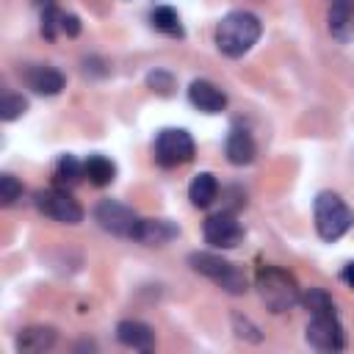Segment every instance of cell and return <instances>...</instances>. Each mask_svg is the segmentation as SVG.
Masks as SVG:
<instances>
[{
  "mask_svg": "<svg viewBox=\"0 0 354 354\" xmlns=\"http://www.w3.org/2000/svg\"><path fill=\"white\" fill-rule=\"evenodd\" d=\"M94 221H97L105 232H111V235L133 238V235H136V227H138V221H141V216H138L133 207H127V205H122V202H116V199H100L97 207H94Z\"/></svg>",
  "mask_w": 354,
  "mask_h": 354,
  "instance_id": "cell-7",
  "label": "cell"
},
{
  "mask_svg": "<svg viewBox=\"0 0 354 354\" xmlns=\"http://www.w3.org/2000/svg\"><path fill=\"white\" fill-rule=\"evenodd\" d=\"M55 329L53 326H25L17 335V351L22 354H41L55 346Z\"/></svg>",
  "mask_w": 354,
  "mask_h": 354,
  "instance_id": "cell-16",
  "label": "cell"
},
{
  "mask_svg": "<svg viewBox=\"0 0 354 354\" xmlns=\"http://www.w3.org/2000/svg\"><path fill=\"white\" fill-rule=\"evenodd\" d=\"M116 340L136 351H152L155 348V329L144 321H119L116 324Z\"/></svg>",
  "mask_w": 354,
  "mask_h": 354,
  "instance_id": "cell-14",
  "label": "cell"
},
{
  "mask_svg": "<svg viewBox=\"0 0 354 354\" xmlns=\"http://www.w3.org/2000/svg\"><path fill=\"white\" fill-rule=\"evenodd\" d=\"M224 152H227V160L232 166H246L254 160L257 155V144L252 138V133L246 127H232L230 136H227V144H224Z\"/></svg>",
  "mask_w": 354,
  "mask_h": 354,
  "instance_id": "cell-15",
  "label": "cell"
},
{
  "mask_svg": "<svg viewBox=\"0 0 354 354\" xmlns=\"http://www.w3.org/2000/svg\"><path fill=\"white\" fill-rule=\"evenodd\" d=\"M304 337L315 351H343L346 348V332L337 321V313L310 315Z\"/></svg>",
  "mask_w": 354,
  "mask_h": 354,
  "instance_id": "cell-8",
  "label": "cell"
},
{
  "mask_svg": "<svg viewBox=\"0 0 354 354\" xmlns=\"http://www.w3.org/2000/svg\"><path fill=\"white\" fill-rule=\"evenodd\" d=\"M61 17H64V11H58V6L41 8V36L47 41H55L58 39V33H61Z\"/></svg>",
  "mask_w": 354,
  "mask_h": 354,
  "instance_id": "cell-23",
  "label": "cell"
},
{
  "mask_svg": "<svg viewBox=\"0 0 354 354\" xmlns=\"http://www.w3.org/2000/svg\"><path fill=\"white\" fill-rule=\"evenodd\" d=\"M354 224V210L343 202L340 194L335 191H321L315 196V230L324 241H337L343 238Z\"/></svg>",
  "mask_w": 354,
  "mask_h": 354,
  "instance_id": "cell-4",
  "label": "cell"
},
{
  "mask_svg": "<svg viewBox=\"0 0 354 354\" xmlns=\"http://www.w3.org/2000/svg\"><path fill=\"white\" fill-rule=\"evenodd\" d=\"M149 22L158 33H166V36H174V39H183L185 30H183V22H180V14L171 8V6H158L152 8L149 14Z\"/></svg>",
  "mask_w": 354,
  "mask_h": 354,
  "instance_id": "cell-20",
  "label": "cell"
},
{
  "mask_svg": "<svg viewBox=\"0 0 354 354\" xmlns=\"http://www.w3.org/2000/svg\"><path fill=\"white\" fill-rule=\"evenodd\" d=\"M61 33L69 36V39H75V36L80 33V19H77L75 14H64V17H61Z\"/></svg>",
  "mask_w": 354,
  "mask_h": 354,
  "instance_id": "cell-26",
  "label": "cell"
},
{
  "mask_svg": "<svg viewBox=\"0 0 354 354\" xmlns=\"http://www.w3.org/2000/svg\"><path fill=\"white\" fill-rule=\"evenodd\" d=\"M33 6L36 8H50V6H55V0H33Z\"/></svg>",
  "mask_w": 354,
  "mask_h": 354,
  "instance_id": "cell-28",
  "label": "cell"
},
{
  "mask_svg": "<svg viewBox=\"0 0 354 354\" xmlns=\"http://www.w3.org/2000/svg\"><path fill=\"white\" fill-rule=\"evenodd\" d=\"M147 86L160 97H171L174 94V75L166 69H155L147 75Z\"/></svg>",
  "mask_w": 354,
  "mask_h": 354,
  "instance_id": "cell-24",
  "label": "cell"
},
{
  "mask_svg": "<svg viewBox=\"0 0 354 354\" xmlns=\"http://www.w3.org/2000/svg\"><path fill=\"white\" fill-rule=\"evenodd\" d=\"M177 235H180V227L169 218H141L138 227H136L133 241H138L144 246H166Z\"/></svg>",
  "mask_w": 354,
  "mask_h": 354,
  "instance_id": "cell-12",
  "label": "cell"
},
{
  "mask_svg": "<svg viewBox=\"0 0 354 354\" xmlns=\"http://www.w3.org/2000/svg\"><path fill=\"white\" fill-rule=\"evenodd\" d=\"M326 25L329 33L337 41H351L354 39V0H326Z\"/></svg>",
  "mask_w": 354,
  "mask_h": 354,
  "instance_id": "cell-11",
  "label": "cell"
},
{
  "mask_svg": "<svg viewBox=\"0 0 354 354\" xmlns=\"http://www.w3.org/2000/svg\"><path fill=\"white\" fill-rule=\"evenodd\" d=\"M22 80H25V86L30 91H36L41 97H55L66 86V77L55 66H47V64H30V66H25L22 69Z\"/></svg>",
  "mask_w": 354,
  "mask_h": 354,
  "instance_id": "cell-10",
  "label": "cell"
},
{
  "mask_svg": "<svg viewBox=\"0 0 354 354\" xmlns=\"http://www.w3.org/2000/svg\"><path fill=\"white\" fill-rule=\"evenodd\" d=\"M188 100L202 113H221L227 108V94L210 80H194L188 86Z\"/></svg>",
  "mask_w": 354,
  "mask_h": 354,
  "instance_id": "cell-13",
  "label": "cell"
},
{
  "mask_svg": "<svg viewBox=\"0 0 354 354\" xmlns=\"http://www.w3.org/2000/svg\"><path fill=\"white\" fill-rule=\"evenodd\" d=\"M254 288L260 293V301L271 313H288L290 307H296L301 301L296 277L279 266H260V271L254 277Z\"/></svg>",
  "mask_w": 354,
  "mask_h": 354,
  "instance_id": "cell-2",
  "label": "cell"
},
{
  "mask_svg": "<svg viewBox=\"0 0 354 354\" xmlns=\"http://www.w3.org/2000/svg\"><path fill=\"white\" fill-rule=\"evenodd\" d=\"M188 266L196 274H202L210 282H216L221 290L232 293V296H241V293L249 290V279H246L243 268L230 263V260H224V257H218V254H213V252H191L188 254Z\"/></svg>",
  "mask_w": 354,
  "mask_h": 354,
  "instance_id": "cell-3",
  "label": "cell"
},
{
  "mask_svg": "<svg viewBox=\"0 0 354 354\" xmlns=\"http://www.w3.org/2000/svg\"><path fill=\"white\" fill-rule=\"evenodd\" d=\"M340 279H343V282H346V285L354 290V260L343 266V271H340Z\"/></svg>",
  "mask_w": 354,
  "mask_h": 354,
  "instance_id": "cell-27",
  "label": "cell"
},
{
  "mask_svg": "<svg viewBox=\"0 0 354 354\" xmlns=\"http://www.w3.org/2000/svg\"><path fill=\"white\" fill-rule=\"evenodd\" d=\"M205 241L213 249H235L243 241V227L235 218V213H230V210L213 213L205 221Z\"/></svg>",
  "mask_w": 354,
  "mask_h": 354,
  "instance_id": "cell-9",
  "label": "cell"
},
{
  "mask_svg": "<svg viewBox=\"0 0 354 354\" xmlns=\"http://www.w3.org/2000/svg\"><path fill=\"white\" fill-rule=\"evenodd\" d=\"M36 210L53 221H61V224H80L83 221V207L80 202L61 185H53V188H41L36 191V199H33Z\"/></svg>",
  "mask_w": 354,
  "mask_h": 354,
  "instance_id": "cell-6",
  "label": "cell"
},
{
  "mask_svg": "<svg viewBox=\"0 0 354 354\" xmlns=\"http://www.w3.org/2000/svg\"><path fill=\"white\" fill-rule=\"evenodd\" d=\"M218 196V180L210 171H199L188 185V199L194 207H207Z\"/></svg>",
  "mask_w": 354,
  "mask_h": 354,
  "instance_id": "cell-17",
  "label": "cell"
},
{
  "mask_svg": "<svg viewBox=\"0 0 354 354\" xmlns=\"http://www.w3.org/2000/svg\"><path fill=\"white\" fill-rule=\"evenodd\" d=\"M25 111H28V100L22 94H11V91L3 94V100H0V116H3V122H14Z\"/></svg>",
  "mask_w": 354,
  "mask_h": 354,
  "instance_id": "cell-22",
  "label": "cell"
},
{
  "mask_svg": "<svg viewBox=\"0 0 354 354\" xmlns=\"http://www.w3.org/2000/svg\"><path fill=\"white\" fill-rule=\"evenodd\" d=\"M194 138L188 130L183 127H166L158 133L155 144H152V155H155V163L163 166V169H177V166H185L194 160Z\"/></svg>",
  "mask_w": 354,
  "mask_h": 354,
  "instance_id": "cell-5",
  "label": "cell"
},
{
  "mask_svg": "<svg viewBox=\"0 0 354 354\" xmlns=\"http://www.w3.org/2000/svg\"><path fill=\"white\" fill-rule=\"evenodd\" d=\"M19 196H22V183H19L14 174H3V177H0V202L8 207V205H14Z\"/></svg>",
  "mask_w": 354,
  "mask_h": 354,
  "instance_id": "cell-25",
  "label": "cell"
},
{
  "mask_svg": "<svg viewBox=\"0 0 354 354\" xmlns=\"http://www.w3.org/2000/svg\"><path fill=\"white\" fill-rule=\"evenodd\" d=\"M83 177H86V166H83L75 155H61V158L55 160V169H53V183H55V185L72 188V185H77Z\"/></svg>",
  "mask_w": 354,
  "mask_h": 354,
  "instance_id": "cell-18",
  "label": "cell"
},
{
  "mask_svg": "<svg viewBox=\"0 0 354 354\" xmlns=\"http://www.w3.org/2000/svg\"><path fill=\"white\" fill-rule=\"evenodd\" d=\"M260 33H263V22H260L257 14H252V11H230L216 25V47L227 58H241L257 44Z\"/></svg>",
  "mask_w": 354,
  "mask_h": 354,
  "instance_id": "cell-1",
  "label": "cell"
},
{
  "mask_svg": "<svg viewBox=\"0 0 354 354\" xmlns=\"http://www.w3.org/2000/svg\"><path fill=\"white\" fill-rule=\"evenodd\" d=\"M83 166H86V177H88V183L97 185V188L111 185L113 177H116V166H113V160L105 158V155H88V158L83 160Z\"/></svg>",
  "mask_w": 354,
  "mask_h": 354,
  "instance_id": "cell-19",
  "label": "cell"
},
{
  "mask_svg": "<svg viewBox=\"0 0 354 354\" xmlns=\"http://www.w3.org/2000/svg\"><path fill=\"white\" fill-rule=\"evenodd\" d=\"M301 304L310 315H321V313H335V301L324 288H307L301 293Z\"/></svg>",
  "mask_w": 354,
  "mask_h": 354,
  "instance_id": "cell-21",
  "label": "cell"
}]
</instances>
